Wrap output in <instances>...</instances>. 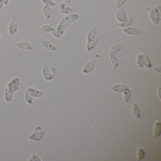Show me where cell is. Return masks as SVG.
I'll use <instances>...</instances> for the list:
<instances>
[{"instance_id":"1","label":"cell","mask_w":161,"mask_h":161,"mask_svg":"<svg viewBox=\"0 0 161 161\" xmlns=\"http://www.w3.org/2000/svg\"><path fill=\"white\" fill-rule=\"evenodd\" d=\"M146 10L149 13V17L153 24L158 25L161 19V13L156 6H150L146 8Z\"/></svg>"},{"instance_id":"2","label":"cell","mask_w":161,"mask_h":161,"mask_svg":"<svg viewBox=\"0 0 161 161\" xmlns=\"http://www.w3.org/2000/svg\"><path fill=\"white\" fill-rule=\"evenodd\" d=\"M23 85V81L19 77H17L7 84L6 87L11 90L14 93L19 91Z\"/></svg>"},{"instance_id":"3","label":"cell","mask_w":161,"mask_h":161,"mask_svg":"<svg viewBox=\"0 0 161 161\" xmlns=\"http://www.w3.org/2000/svg\"><path fill=\"white\" fill-rule=\"evenodd\" d=\"M46 134L45 130H43L39 126H37L33 131L32 133L29 136V138L31 141L38 142L43 139Z\"/></svg>"},{"instance_id":"4","label":"cell","mask_w":161,"mask_h":161,"mask_svg":"<svg viewBox=\"0 0 161 161\" xmlns=\"http://www.w3.org/2000/svg\"><path fill=\"white\" fill-rule=\"evenodd\" d=\"M56 69L55 67H49L47 65L43 66L42 70L43 79L47 81L52 80L56 74Z\"/></svg>"},{"instance_id":"5","label":"cell","mask_w":161,"mask_h":161,"mask_svg":"<svg viewBox=\"0 0 161 161\" xmlns=\"http://www.w3.org/2000/svg\"><path fill=\"white\" fill-rule=\"evenodd\" d=\"M71 0H65L59 6V10L62 14L70 15L75 13L76 10L71 7Z\"/></svg>"},{"instance_id":"6","label":"cell","mask_w":161,"mask_h":161,"mask_svg":"<svg viewBox=\"0 0 161 161\" xmlns=\"http://www.w3.org/2000/svg\"><path fill=\"white\" fill-rule=\"evenodd\" d=\"M19 27V23L16 18L13 17L10 22L8 32L10 36H14L17 33Z\"/></svg>"},{"instance_id":"7","label":"cell","mask_w":161,"mask_h":161,"mask_svg":"<svg viewBox=\"0 0 161 161\" xmlns=\"http://www.w3.org/2000/svg\"><path fill=\"white\" fill-rule=\"evenodd\" d=\"M27 91L30 93L34 98H40L43 97L44 95V92L42 91L37 89L35 88H32V87H28L27 89Z\"/></svg>"},{"instance_id":"8","label":"cell","mask_w":161,"mask_h":161,"mask_svg":"<svg viewBox=\"0 0 161 161\" xmlns=\"http://www.w3.org/2000/svg\"><path fill=\"white\" fill-rule=\"evenodd\" d=\"M16 47L22 50L32 51L34 49L33 47L28 42L23 41L17 43Z\"/></svg>"},{"instance_id":"9","label":"cell","mask_w":161,"mask_h":161,"mask_svg":"<svg viewBox=\"0 0 161 161\" xmlns=\"http://www.w3.org/2000/svg\"><path fill=\"white\" fill-rule=\"evenodd\" d=\"M123 32L126 34L131 35H137L141 34V31L139 29L136 27H128L124 28L122 30Z\"/></svg>"},{"instance_id":"10","label":"cell","mask_w":161,"mask_h":161,"mask_svg":"<svg viewBox=\"0 0 161 161\" xmlns=\"http://www.w3.org/2000/svg\"><path fill=\"white\" fill-rule=\"evenodd\" d=\"M14 92L6 87L4 90V100L6 103H11L13 101L14 97Z\"/></svg>"},{"instance_id":"11","label":"cell","mask_w":161,"mask_h":161,"mask_svg":"<svg viewBox=\"0 0 161 161\" xmlns=\"http://www.w3.org/2000/svg\"><path fill=\"white\" fill-rule=\"evenodd\" d=\"M68 23L66 21L64 18H63L60 22L58 25L57 27L58 31L59 33L60 36H63L64 34L65 31L66 29Z\"/></svg>"},{"instance_id":"12","label":"cell","mask_w":161,"mask_h":161,"mask_svg":"<svg viewBox=\"0 0 161 161\" xmlns=\"http://www.w3.org/2000/svg\"><path fill=\"white\" fill-rule=\"evenodd\" d=\"M127 17V15L123 7H122L118 9L116 12V18L117 20L119 22H121L125 20Z\"/></svg>"},{"instance_id":"13","label":"cell","mask_w":161,"mask_h":161,"mask_svg":"<svg viewBox=\"0 0 161 161\" xmlns=\"http://www.w3.org/2000/svg\"><path fill=\"white\" fill-rule=\"evenodd\" d=\"M41 44H42L43 47L45 48L46 49L50 51L55 52L56 51L57 48L56 45L53 44L51 42L47 40H42Z\"/></svg>"},{"instance_id":"14","label":"cell","mask_w":161,"mask_h":161,"mask_svg":"<svg viewBox=\"0 0 161 161\" xmlns=\"http://www.w3.org/2000/svg\"><path fill=\"white\" fill-rule=\"evenodd\" d=\"M96 64V60H93L88 62L84 68L83 72L85 74H89L91 72L94 70Z\"/></svg>"},{"instance_id":"15","label":"cell","mask_w":161,"mask_h":161,"mask_svg":"<svg viewBox=\"0 0 161 161\" xmlns=\"http://www.w3.org/2000/svg\"><path fill=\"white\" fill-rule=\"evenodd\" d=\"M124 47V45L122 43H117L111 47L109 52V56L111 55H116Z\"/></svg>"},{"instance_id":"16","label":"cell","mask_w":161,"mask_h":161,"mask_svg":"<svg viewBox=\"0 0 161 161\" xmlns=\"http://www.w3.org/2000/svg\"><path fill=\"white\" fill-rule=\"evenodd\" d=\"M161 132V123L160 121H157L155 122L153 128V135L155 138L159 137Z\"/></svg>"},{"instance_id":"17","label":"cell","mask_w":161,"mask_h":161,"mask_svg":"<svg viewBox=\"0 0 161 161\" xmlns=\"http://www.w3.org/2000/svg\"><path fill=\"white\" fill-rule=\"evenodd\" d=\"M133 22V18L131 17H128L126 18L125 20L121 22H119L118 26L121 28H124L130 27L132 24Z\"/></svg>"},{"instance_id":"18","label":"cell","mask_w":161,"mask_h":161,"mask_svg":"<svg viewBox=\"0 0 161 161\" xmlns=\"http://www.w3.org/2000/svg\"><path fill=\"white\" fill-rule=\"evenodd\" d=\"M80 15L78 13H74L70 15H67L66 16L64 17L68 23H72L77 21L80 19Z\"/></svg>"},{"instance_id":"19","label":"cell","mask_w":161,"mask_h":161,"mask_svg":"<svg viewBox=\"0 0 161 161\" xmlns=\"http://www.w3.org/2000/svg\"><path fill=\"white\" fill-rule=\"evenodd\" d=\"M99 37L97 36L95 39L92 41H88L87 43V51L91 52L96 47L98 41Z\"/></svg>"},{"instance_id":"20","label":"cell","mask_w":161,"mask_h":161,"mask_svg":"<svg viewBox=\"0 0 161 161\" xmlns=\"http://www.w3.org/2000/svg\"><path fill=\"white\" fill-rule=\"evenodd\" d=\"M129 88V87L127 85L122 84H118L113 85L112 87V89L114 91L116 92H123L126 89Z\"/></svg>"},{"instance_id":"21","label":"cell","mask_w":161,"mask_h":161,"mask_svg":"<svg viewBox=\"0 0 161 161\" xmlns=\"http://www.w3.org/2000/svg\"><path fill=\"white\" fill-rule=\"evenodd\" d=\"M43 16L47 20H50L51 18L52 11L51 7L47 5H44L43 8Z\"/></svg>"},{"instance_id":"22","label":"cell","mask_w":161,"mask_h":161,"mask_svg":"<svg viewBox=\"0 0 161 161\" xmlns=\"http://www.w3.org/2000/svg\"><path fill=\"white\" fill-rule=\"evenodd\" d=\"M97 29L96 27H94L89 31L87 35L88 41H92L95 39L97 36Z\"/></svg>"},{"instance_id":"23","label":"cell","mask_w":161,"mask_h":161,"mask_svg":"<svg viewBox=\"0 0 161 161\" xmlns=\"http://www.w3.org/2000/svg\"><path fill=\"white\" fill-rule=\"evenodd\" d=\"M132 113L133 116L137 119H141L140 116V110L138 105L133 103L132 105Z\"/></svg>"},{"instance_id":"24","label":"cell","mask_w":161,"mask_h":161,"mask_svg":"<svg viewBox=\"0 0 161 161\" xmlns=\"http://www.w3.org/2000/svg\"><path fill=\"white\" fill-rule=\"evenodd\" d=\"M142 60H143V66H144L145 67L148 68H150L152 67V64L147 55L146 54L142 55Z\"/></svg>"},{"instance_id":"25","label":"cell","mask_w":161,"mask_h":161,"mask_svg":"<svg viewBox=\"0 0 161 161\" xmlns=\"http://www.w3.org/2000/svg\"><path fill=\"white\" fill-rule=\"evenodd\" d=\"M24 97L26 102L27 104H28L29 105H33L34 104L33 97L30 95V93L27 91V90H26Z\"/></svg>"},{"instance_id":"26","label":"cell","mask_w":161,"mask_h":161,"mask_svg":"<svg viewBox=\"0 0 161 161\" xmlns=\"http://www.w3.org/2000/svg\"><path fill=\"white\" fill-rule=\"evenodd\" d=\"M50 32L51 33L52 35H53L54 37L58 38V39H60V38H62V36L60 35L58 31L57 27L52 24H50Z\"/></svg>"},{"instance_id":"27","label":"cell","mask_w":161,"mask_h":161,"mask_svg":"<svg viewBox=\"0 0 161 161\" xmlns=\"http://www.w3.org/2000/svg\"><path fill=\"white\" fill-rule=\"evenodd\" d=\"M109 56L110 57L111 63L113 64V68L115 70V69L117 68L118 66H119V62H118V59L115 55H111Z\"/></svg>"},{"instance_id":"28","label":"cell","mask_w":161,"mask_h":161,"mask_svg":"<svg viewBox=\"0 0 161 161\" xmlns=\"http://www.w3.org/2000/svg\"><path fill=\"white\" fill-rule=\"evenodd\" d=\"M51 25H44L40 27L38 29V33L41 34L47 33L50 32Z\"/></svg>"},{"instance_id":"29","label":"cell","mask_w":161,"mask_h":161,"mask_svg":"<svg viewBox=\"0 0 161 161\" xmlns=\"http://www.w3.org/2000/svg\"><path fill=\"white\" fill-rule=\"evenodd\" d=\"M124 96V101L126 103H128L130 101L131 97V92L128 88L123 92Z\"/></svg>"},{"instance_id":"30","label":"cell","mask_w":161,"mask_h":161,"mask_svg":"<svg viewBox=\"0 0 161 161\" xmlns=\"http://www.w3.org/2000/svg\"><path fill=\"white\" fill-rule=\"evenodd\" d=\"M145 151L142 148H139L137 150V156L138 161H141L145 156Z\"/></svg>"},{"instance_id":"31","label":"cell","mask_w":161,"mask_h":161,"mask_svg":"<svg viewBox=\"0 0 161 161\" xmlns=\"http://www.w3.org/2000/svg\"><path fill=\"white\" fill-rule=\"evenodd\" d=\"M41 1L44 5H47L50 7H55L57 5V3L53 0H41Z\"/></svg>"},{"instance_id":"32","label":"cell","mask_w":161,"mask_h":161,"mask_svg":"<svg viewBox=\"0 0 161 161\" xmlns=\"http://www.w3.org/2000/svg\"><path fill=\"white\" fill-rule=\"evenodd\" d=\"M142 53H140L139 55H138L137 58V64L138 67L140 68H142L143 67V60H142Z\"/></svg>"},{"instance_id":"33","label":"cell","mask_w":161,"mask_h":161,"mask_svg":"<svg viewBox=\"0 0 161 161\" xmlns=\"http://www.w3.org/2000/svg\"><path fill=\"white\" fill-rule=\"evenodd\" d=\"M127 1V0H116V3H115L116 8L119 9L122 7Z\"/></svg>"},{"instance_id":"34","label":"cell","mask_w":161,"mask_h":161,"mask_svg":"<svg viewBox=\"0 0 161 161\" xmlns=\"http://www.w3.org/2000/svg\"><path fill=\"white\" fill-rule=\"evenodd\" d=\"M30 161H42V160L41 159L38 155H36L35 154L32 155L31 158L30 159Z\"/></svg>"},{"instance_id":"35","label":"cell","mask_w":161,"mask_h":161,"mask_svg":"<svg viewBox=\"0 0 161 161\" xmlns=\"http://www.w3.org/2000/svg\"><path fill=\"white\" fill-rule=\"evenodd\" d=\"M161 66L160 65L155 67L154 70L157 72L161 73Z\"/></svg>"},{"instance_id":"36","label":"cell","mask_w":161,"mask_h":161,"mask_svg":"<svg viewBox=\"0 0 161 161\" xmlns=\"http://www.w3.org/2000/svg\"><path fill=\"white\" fill-rule=\"evenodd\" d=\"M161 88L160 87L158 88L157 90V96H158V97L160 100H161V97H160V96H161Z\"/></svg>"},{"instance_id":"37","label":"cell","mask_w":161,"mask_h":161,"mask_svg":"<svg viewBox=\"0 0 161 161\" xmlns=\"http://www.w3.org/2000/svg\"><path fill=\"white\" fill-rule=\"evenodd\" d=\"M4 4L2 0H0V11L4 7Z\"/></svg>"},{"instance_id":"38","label":"cell","mask_w":161,"mask_h":161,"mask_svg":"<svg viewBox=\"0 0 161 161\" xmlns=\"http://www.w3.org/2000/svg\"><path fill=\"white\" fill-rule=\"evenodd\" d=\"M4 5H8L9 4L10 0H2Z\"/></svg>"},{"instance_id":"39","label":"cell","mask_w":161,"mask_h":161,"mask_svg":"<svg viewBox=\"0 0 161 161\" xmlns=\"http://www.w3.org/2000/svg\"><path fill=\"white\" fill-rule=\"evenodd\" d=\"M156 7H157V9L158 10H159V12H161V6H160V5H158L157 6H156Z\"/></svg>"},{"instance_id":"40","label":"cell","mask_w":161,"mask_h":161,"mask_svg":"<svg viewBox=\"0 0 161 161\" xmlns=\"http://www.w3.org/2000/svg\"><path fill=\"white\" fill-rule=\"evenodd\" d=\"M2 39V37L1 34L0 33V41Z\"/></svg>"}]
</instances>
